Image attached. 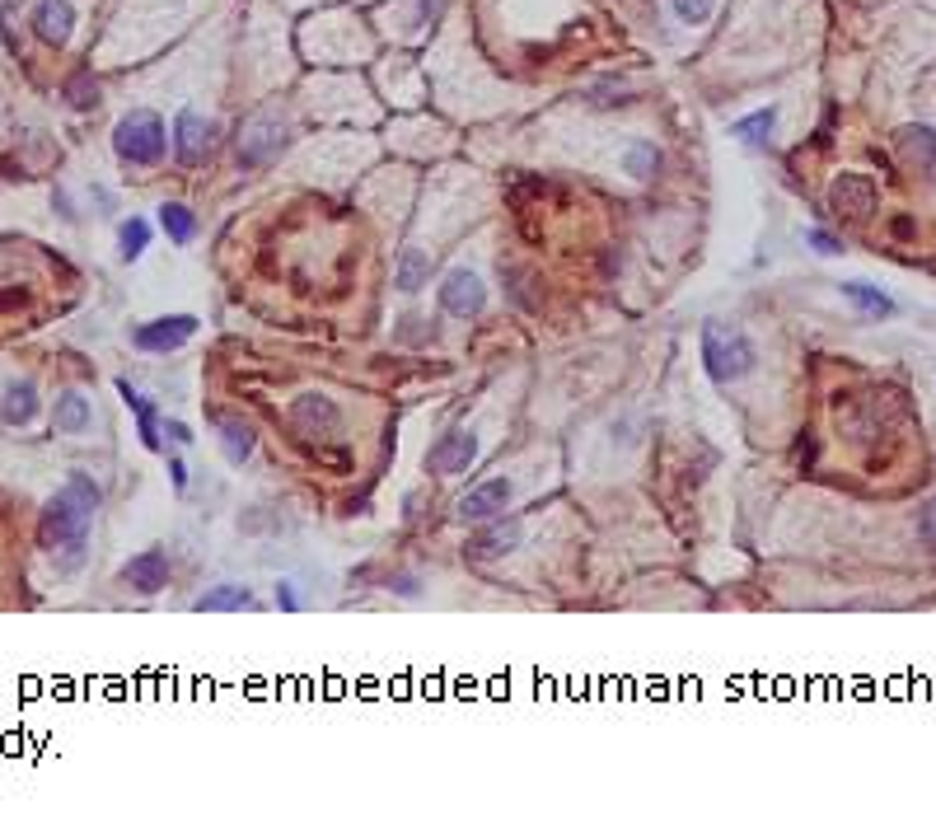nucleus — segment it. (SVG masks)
<instances>
[{
    "label": "nucleus",
    "instance_id": "obj_25",
    "mask_svg": "<svg viewBox=\"0 0 936 819\" xmlns=\"http://www.w3.org/2000/svg\"><path fill=\"white\" fill-rule=\"evenodd\" d=\"M146 244H150V220L131 216V220H122V225H118V254H122L127 263L141 258V254H146Z\"/></svg>",
    "mask_w": 936,
    "mask_h": 819
},
{
    "label": "nucleus",
    "instance_id": "obj_30",
    "mask_svg": "<svg viewBox=\"0 0 936 819\" xmlns=\"http://www.w3.org/2000/svg\"><path fill=\"white\" fill-rule=\"evenodd\" d=\"M806 244L815 248V254H825V258H838L843 254V239H834L829 230H806Z\"/></svg>",
    "mask_w": 936,
    "mask_h": 819
},
{
    "label": "nucleus",
    "instance_id": "obj_21",
    "mask_svg": "<svg viewBox=\"0 0 936 819\" xmlns=\"http://www.w3.org/2000/svg\"><path fill=\"white\" fill-rule=\"evenodd\" d=\"M248 604H254V595H248L244 585H211L207 595L197 600L201 613H235V609H248Z\"/></svg>",
    "mask_w": 936,
    "mask_h": 819
},
{
    "label": "nucleus",
    "instance_id": "obj_31",
    "mask_svg": "<svg viewBox=\"0 0 936 819\" xmlns=\"http://www.w3.org/2000/svg\"><path fill=\"white\" fill-rule=\"evenodd\" d=\"M29 305V290L19 286V290H0V309H24Z\"/></svg>",
    "mask_w": 936,
    "mask_h": 819
},
{
    "label": "nucleus",
    "instance_id": "obj_16",
    "mask_svg": "<svg viewBox=\"0 0 936 819\" xmlns=\"http://www.w3.org/2000/svg\"><path fill=\"white\" fill-rule=\"evenodd\" d=\"M730 136L745 141V146H755V150H768V141L778 136V108H759V112H749V118L730 122Z\"/></svg>",
    "mask_w": 936,
    "mask_h": 819
},
{
    "label": "nucleus",
    "instance_id": "obj_17",
    "mask_svg": "<svg viewBox=\"0 0 936 819\" xmlns=\"http://www.w3.org/2000/svg\"><path fill=\"white\" fill-rule=\"evenodd\" d=\"M118 394L127 398V407L136 413V426H141L146 450H159V413H155V403L141 389H131V379H118Z\"/></svg>",
    "mask_w": 936,
    "mask_h": 819
},
{
    "label": "nucleus",
    "instance_id": "obj_29",
    "mask_svg": "<svg viewBox=\"0 0 936 819\" xmlns=\"http://www.w3.org/2000/svg\"><path fill=\"white\" fill-rule=\"evenodd\" d=\"M918 539H923V549L927 553H936V496L923 506V515H918Z\"/></svg>",
    "mask_w": 936,
    "mask_h": 819
},
{
    "label": "nucleus",
    "instance_id": "obj_1",
    "mask_svg": "<svg viewBox=\"0 0 936 819\" xmlns=\"http://www.w3.org/2000/svg\"><path fill=\"white\" fill-rule=\"evenodd\" d=\"M99 511V483L89 473H71L66 487L48 502L38 520V543L52 553L61 576H71L85 562V539H89V515Z\"/></svg>",
    "mask_w": 936,
    "mask_h": 819
},
{
    "label": "nucleus",
    "instance_id": "obj_7",
    "mask_svg": "<svg viewBox=\"0 0 936 819\" xmlns=\"http://www.w3.org/2000/svg\"><path fill=\"white\" fill-rule=\"evenodd\" d=\"M193 333H197L193 314H165V318H150V324L136 328L131 343L150 356H165V352H178L183 343H193Z\"/></svg>",
    "mask_w": 936,
    "mask_h": 819
},
{
    "label": "nucleus",
    "instance_id": "obj_10",
    "mask_svg": "<svg viewBox=\"0 0 936 819\" xmlns=\"http://www.w3.org/2000/svg\"><path fill=\"white\" fill-rule=\"evenodd\" d=\"M515 543H520V520H496L492 515V525L473 530V539L464 543V557L469 562H496V557H506Z\"/></svg>",
    "mask_w": 936,
    "mask_h": 819
},
{
    "label": "nucleus",
    "instance_id": "obj_6",
    "mask_svg": "<svg viewBox=\"0 0 936 819\" xmlns=\"http://www.w3.org/2000/svg\"><path fill=\"white\" fill-rule=\"evenodd\" d=\"M216 141H220V131H216L211 118H201V112L183 108L174 118V155H178V165H188V169L201 165V159L216 150Z\"/></svg>",
    "mask_w": 936,
    "mask_h": 819
},
{
    "label": "nucleus",
    "instance_id": "obj_23",
    "mask_svg": "<svg viewBox=\"0 0 936 819\" xmlns=\"http://www.w3.org/2000/svg\"><path fill=\"white\" fill-rule=\"evenodd\" d=\"M426 277H431V258L422 254V248H407V254L398 258V277H394V282H398V290L413 295V290H422V286H426Z\"/></svg>",
    "mask_w": 936,
    "mask_h": 819
},
{
    "label": "nucleus",
    "instance_id": "obj_3",
    "mask_svg": "<svg viewBox=\"0 0 936 819\" xmlns=\"http://www.w3.org/2000/svg\"><path fill=\"white\" fill-rule=\"evenodd\" d=\"M112 150H118L127 165H155L165 155V122L155 118L150 108H136L112 127Z\"/></svg>",
    "mask_w": 936,
    "mask_h": 819
},
{
    "label": "nucleus",
    "instance_id": "obj_15",
    "mask_svg": "<svg viewBox=\"0 0 936 819\" xmlns=\"http://www.w3.org/2000/svg\"><path fill=\"white\" fill-rule=\"evenodd\" d=\"M33 413H38V389L29 379H10L6 389H0V417L10 426H24V422H33Z\"/></svg>",
    "mask_w": 936,
    "mask_h": 819
},
{
    "label": "nucleus",
    "instance_id": "obj_28",
    "mask_svg": "<svg viewBox=\"0 0 936 819\" xmlns=\"http://www.w3.org/2000/svg\"><path fill=\"white\" fill-rule=\"evenodd\" d=\"M674 6V14L683 19V24H693V29H702L707 19L717 14V0H670Z\"/></svg>",
    "mask_w": 936,
    "mask_h": 819
},
{
    "label": "nucleus",
    "instance_id": "obj_24",
    "mask_svg": "<svg viewBox=\"0 0 936 819\" xmlns=\"http://www.w3.org/2000/svg\"><path fill=\"white\" fill-rule=\"evenodd\" d=\"M159 225H165V235H169L174 244H188L193 230H197V216L183 207V201H165V207H159Z\"/></svg>",
    "mask_w": 936,
    "mask_h": 819
},
{
    "label": "nucleus",
    "instance_id": "obj_12",
    "mask_svg": "<svg viewBox=\"0 0 936 819\" xmlns=\"http://www.w3.org/2000/svg\"><path fill=\"white\" fill-rule=\"evenodd\" d=\"M282 146H286V127L277 118H254L239 136V159L244 165H263V159H272Z\"/></svg>",
    "mask_w": 936,
    "mask_h": 819
},
{
    "label": "nucleus",
    "instance_id": "obj_14",
    "mask_svg": "<svg viewBox=\"0 0 936 819\" xmlns=\"http://www.w3.org/2000/svg\"><path fill=\"white\" fill-rule=\"evenodd\" d=\"M33 33L42 42H52V48H61V42L76 33V10L66 6V0H38L33 6Z\"/></svg>",
    "mask_w": 936,
    "mask_h": 819
},
{
    "label": "nucleus",
    "instance_id": "obj_9",
    "mask_svg": "<svg viewBox=\"0 0 936 819\" xmlns=\"http://www.w3.org/2000/svg\"><path fill=\"white\" fill-rule=\"evenodd\" d=\"M511 496H515L511 477H487V483H477L473 492L460 496V520H469V525H477V520H492V515H501V511L511 506Z\"/></svg>",
    "mask_w": 936,
    "mask_h": 819
},
{
    "label": "nucleus",
    "instance_id": "obj_13",
    "mask_svg": "<svg viewBox=\"0 0 936 819\" xmlns=\"http://www.w3.org/2000/svg\"><path fill=\"white\" fill-rule=\"evenodd\" d=\"M122 581H127L131 590H141V595H159V590L169 585V557L159 553V549L136 553V557L122 566Z\"/></svg>",
    "mask_w": 936,
    "mask_h": 819
},
{
    "label": "nucleus",
    "instance_id": "obj_33",
    "mask_svg": "<svg viewBox=\"0 0 936 819\" xmlns=\"http://www.w3.org/2000/svg\"><path fill=\"white\" fill-rule=\"evenodd\" d=\"M169 477H174V487H178V492L188 487V468H183V460H178V454H169Z\"/></svg>",
    "mask_w": 936,
    "mask_h": 819
},
{
    "label": "nucleus",
    "instance_id": "obj_34",
    "mask_svg": "<svg viewBox=\"0 0 936 819\" xmlns=\"http://www.w3.org/2000/svg\"><path fill=\"white\" fill-rule=\"evenodd\" d=\"M895 239H913V220H908V216L895 220Z\"/></svg>",
    "mask_w": 936,
    "mask_h": 819
},
{
    "label": "nucleus",
    "instance_id": "obj_19",
    "mask_svg": "<svg viewBox=\"0 0 936 819\" xmlns=\"http://www.w3.org/2000/svg\"><path fill=\"white\" fill-rule=\"evenodd\" d=\"M899 150H904V159L908 165H932L936 159V131L932 127H904L899 131Z\"/></svg>",
    "mask_w": 936,
    "mask_h": 819
},
{
    "label": "nucleus",
    "instance_id": "obj_27",
    "mask_svg": "<svg viewBox=\"0 0 936 819\" xmlns=\"http://www.w3.org/2000/svg\"><path fill=\"white\" fill-rule=\"evenodd\" d=\"M66 103H71V108H95L99 103V85L89 80L85 71L71 76V80H66Z\"/></svg>",
    "mask_w": 936,
    "mask_h": 819
},
{
    "label": "nucleus",
    "instance_id": "obj_32",
    "mask_svg": "<svg viewBox=\"0 0 936 819\" xmlns=\"http://www.w3.org/2000/svg\"><path fill=\"white\" fill-rule=\"evenodd\" d=\"M165 431H169V441H174V445H188V441H193V431L183 426V422H174V417H165Z\"/></svg>",
    "mask_w": 936,
    "mask_h": 819
},
{
    "label": "nucleus",
    "instance_id": "obj_2",
    "mask_svg": "<svg viewBox=\"0 0 936 819\" xmlns=\"http://www.w3.org/2000/svg\"><path fill=\"white\" fill-rule=\"evenodd\" d=\"M702 366L717 384H730V379H745L755 371V347H749V337L726 328V324H707L702 328Z\"/></svg>",
    "mask_w": 936,
    "mask_h": 819
},
{
    "label": "nucleus",
    "instance_id": "obj_18",
    "mask_svg": "<svg viewBox=\"0 0 936 819\" xmlns=\"http://www.w3.org/2000/svg\"><path fill=\"white\" fill-rule=\"evenodd\" d=\"M220 450L230 464H244L254 454V426H244L239 417H220Z\"/></svg>",
    "mask_w": 936,
    "mask_h": 819
},
{
    "label": "nucleus",
    "instance_id": "obj_35",
    "mask_svg": "<svg viewBox=\"0 0 936 819\" xmlns=\"http://www.w3.org/2000/svg\"><path fill=\"white\" fill-rule=\"evenodd\" d=\"M277 600H282V609H300V604H295V590H290V585L277 590Z\"/></svg>",
    "mask_w": 936,
    "mask_h": 819
},
{
    "label": "nucleus",
    "instance_id": "obj_11",
    "mask_svg": "<svg viewBox=\"0 0 936 819\" xmlns=\"http://www.w3.org/2000/svg\"><path fill=\"white\" fill-rule=\"evenodd\" d=\"M473 460H477V441L469 436V431H445V436L431 445L426 468L441 473V477H454V473H464Z\"/></svg>",
    "mask_w": 936,
    "mask_h": 819
},
{
    "label": "nucleus",
    "instance_id": "obj_20",
    "mask_svg": "<svg viewBox=\"0 0 936 819\" xmlns=\"http://www.w3.org/2000/svg\"><path fill=\"white\" fill-rule=\"evenodd\" d=\"M57 431H71V436H80V431H89V398L85 394H61L57 398V413H52Z\"/></svg>",
    "mask_w": 936,
    "mask_h": 819
},
{
    "label": "nucleus",
    "instance_id": "obj_4",
    "mask_svg": "<svg viewBox=\"0 0 936 819\" xmlns=\"http://www.w3.org/2000/svg\"><path fill=\"white\" fill-rule=\"evenodd\" d=\"M290 426H295V436H300L305 445H333L342 436V417H337V403L324 398V394H300L290 403Z\"/></svg>",
    "mask_w": 936,
    "mask_h": 819
},
{
    "label": "nucleus",
    "instance_id": "obj_26",
    "mask_svg": "<svg viewBox=\"0 0 936 819\" xmlns=\"http://www.w3.org/2000/svg\"><path fill=\"white\" fill-rule=\"evenodd\" d=\"M656 169H660V150H656V146H647V141L628 146V155H623V174H628V178L647 184V178H656Z\"/></svg>",
    "mask_w": 936,
    "mask_h": 819
},
{
    "label": "nucleus",
    "instance_id": "obj_22",
    "mask_svg": "<svg viewBox=\"0 0 936 819\" xmlns=\"http://www.w3.org/2000/svg\"><path fill=\"white\" fill-rule=\"evenodd\" d=\"M843 300H853L857 309H866V314H880V318H889V314H895V300H889L885 290L866 286V282H843Z\"/></svg>",
    "mask_w": 936,
    "mask_h": 819
},
{
    "label": "nucleus",
    "instance_id": "obj_5",
    "mask_svg": "<svg viewBox=\"0 0 936 819\" xmlns=\"http://www.w3.org/2000/svg\"><path fill=\"white\" fill-rule=\"evenodd\" d=\"M876 201H880V188H876V178H866V174H838L834 188H829V207H834V216L843 225L871 220Z\"/></svg>",
    "mask_w": 936,
    "mask_h": 819
},
{
    "label": "nucleus",
    "instance_id": "obj_8",
    "mask_svg": "<svg viewBox=\"0 0 936 819\" xmlns=\"http://www.w3.org/2000/svg\"><path fill=\"white\" fill-rule=\"evenodd\" d=\"M441 305H445L454 318L483 314V305H487V286H483V277H477V272H469V267H454L450 277L441 282Z\"/></svg>",
    "mask_w": 936,
    "mask_h": 819
}]
</instances>
